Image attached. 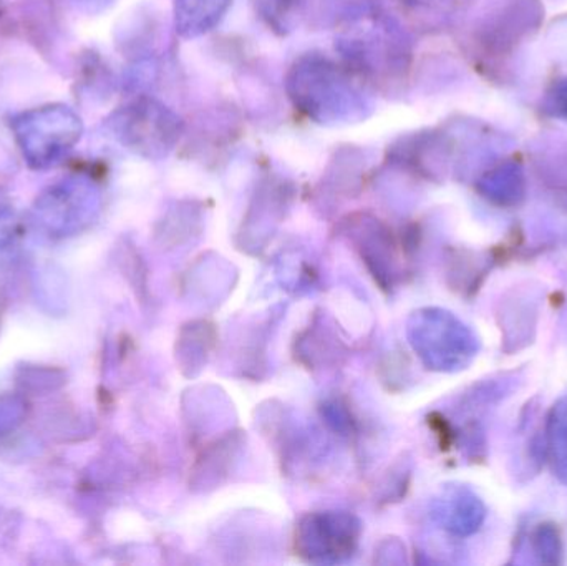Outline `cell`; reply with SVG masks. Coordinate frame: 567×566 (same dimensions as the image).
Masks as SVG:
<instances>
[{
  "instance_id": "6",
  "label": "cell",
  "mask_w": 567,
  "mask_h": 566,
  "mask_svg": "<svg viewBox=\"0 0 567 566\" xmlns=\"http://www.w3.org/2000/svg\"><path fill=\"white\" fill-rule=\"evenodd\" d=\"M478 189L493 205H519L526 196L525 169L516 162L503 163L480 179Z\"/></svg>"
},
{
  "instance_id": "12",
  "label": "cell",
  "mask_w": 567,
  "mask_h": 566,
  "mask_svg": "<svg viewBox=\"0 0 567 566\" xmlns=\"http://www.w3.org/2000/svg\"><path fill=\"white\" fill-rule=\"evenodd\" d=\"M27 401L19 394H0V439L13 434L27 418Z\"/></svg>"
},
{
  "instance_id": "14",
  "label": "cell",
  "mask_w": 567,
  "mask_h": 566,
  "mask_svg": "<svg viewBox=\"0 0 567 566\" xmlns=\"http://www.w3.org/2000/svg\"><path fill=\"white\" fill-rule=\"evenodd\" d=\"M76 6L80 9L86 10V12H100V10L106 9L113 0H75Z\"/></svg>"
},
{
  "instance_id": "3",
  "label": "cell",
  "mask_w": 567,
  "mask_h": 566,
  "mask_svg": "<svg viewBox=\"0 0 567 566\" xmlns=\"http://www.w3.org/2000/svg\"><path fill=\"white\" fill-rule=\"evenodd\" d=\"M102 193L95 179L69 175L47 186L30 209L33 228L47 239H66L85 231L100 213Z\"/></svg>"
},
{
  "instance_id": "9",
  "label": "cell",
  "mask_w": 567,
  "mask_h": 566,
  "mask_svg": "<svg viewBox=\"0 0 567 566\" xmlns=\"http://www.w3.org/2000/svg\"><path fill=\"white\" fill-rule=\"evenodd\" d=\"M546 451L551 462L553 474L567 485V395L559 399L546 422Z\"/></svg>"
},
{
  "instance_id": "2",
  "label": "cell",
  "mask_w": 567,
  "mask_h": 566,
  "mask_svg": "<svg viewBox=\"0 0 567 566\" xmlns=\"http://www.w3.org/2000/svg\"><path fill=\"white\" fill-rule=\"evenodd\" d=\"M10 128L23 159L33 169L55 166L83 135L79 113L62 103L25 110L10 120Z\"/></svg>"
},
{
  "instance_id": "7",
  "label": "cell",
  "mask_w": 567,
  "mask_h": 566,
  "mask_svg": "<svg viewBox=\"0 0 567 566\" xmlns=\"http://www.w3.org/2000/svg\"><path fill=\"white\" fill-rule=\"evenodd\" d=\"M442 517L449 531L466 537L482 528L486 507L482 498L468 488H456L443 501Z\"/></svg>"
},
{
  "instance_id": "1",
  "label": "cell",
  "mask_w": 567,
  "mask_h": 566,
  "mask_svg": "<svg viewBox=\"0 0 567 566\" xmlns=\"http://www.w3.org/2000/svg\"><path fill=\"white\" fill-rule=\"evenodd\" d=\"M289 85L293 103L319 123H349L365 116L362 93L340 66L327 59H300Z\"/></svg>"
},
{
  "instance_id": "11",
  "label": "cell",
  "mask_w": 567,
  "mask_h": 566,
  "mask_svg": "<svg viewBox=\"0 0 567 566\" xmlns=\"http://www.w3.org/2000/svg\"><path fill=\"white\" fill-rule=\"evenodd\" d=\"M533 552L539 564L558 565L563 558V542L558 528L553 524H543L533 534Z\"/></svg>"
},
{
  "instance_id": "10",
  "label": "cell",
  "mask_w": 567,
  "mask_h": 566,
  "mask_svg": "<svg viewBox=\"0 0 567 566\" xmlns=\"http://www.w3.org/2000/svg\"><path fill=\"white\" fill-rule=\"evenodd\" d=\"M20 238V216L9 195L0 192V268L12 261Z\"/></svg>"
},
{
  "instance_id": "4",
  "label": "cell",
  "mask_w": 567,
  "mask_h": 566,
  "mask_svg": "<svg viewBox=\"0 0 567 566\" xmlns=\"http://www.w3.org/2000/svg\"><path fill=\"white\" fill-rule=\"evenodd\" d=\"M106 128L120 145L150 158L166 155L179 135L178 119L153 100H136L116 110Z\"/></svg>"
},
{
  "instance_id": "5",
  "label": "cell",
  "mask_w": 567,
  "mask_h": 566,
  "mask_svg": "<svg viewBox=\"0 0 567 566\" xmlns=\"http://www.w3.org/2000/svg\"><path fill=\"white\" fill-rule=\"evenodd\" d=\"M422 348L433 368L458 371L478 356L480 339L450 312L432 311L423 319Z\"/></svg>"
},
{
  "instance_id": "8",
  "label": "cell",
  "mask_w": 567,
  "mask_h": 566,
  "mask_svg": "<svg viewBox=\"0 0 567 566\" xmlns=\"http://www.w3.org/2000/svg\"><path fill=\"white\" fill-rule=\"evenodd\" d=\"M231 0H176V27L186 37L202 35L225 16Z\"/></svg>"
},
{
  "instance_id": "13",
  "label": "cell",
  "mask_w": 567,
  "mask_h": 566,
  "mask_svg": "<svg viewBox=\"0 0 567 566\" xmlns=\"http://www.w3.org/2000/svg\"><path fill=\"white\" fill-rule=\"evenodd\" d=\"M545 112L555 119L567 120V75L553 83L545 96Z\"/></svg>"
},
{
  "instance_id": "15",
  "label": "cell",
  "mask_w": 567,
  "mask_h": 566,
  "mask_svg": "<svg viewBox=\"0 0 567 566\" xmlns=\"http://www.w3.org/2000/svg\"><path fill=\"white\" fill-rule=\"evenodd\" d=\"M409 2L415 3V6L429 7L433 3L442 2V0H409Z\"/></svg>"
}]
</instances>
